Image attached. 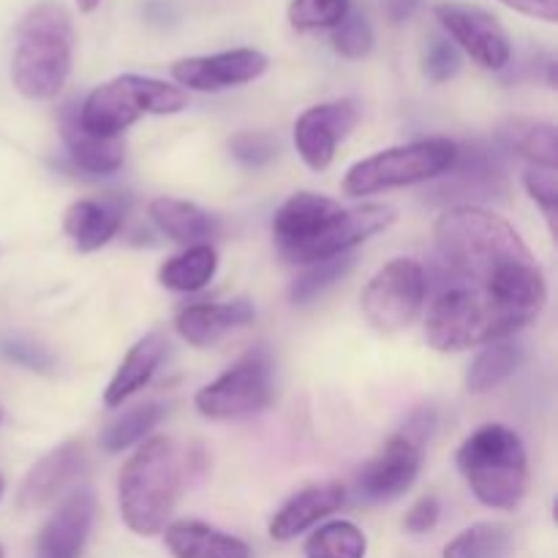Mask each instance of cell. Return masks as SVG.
<instances>
[{
	"instance_id": "obj_36",
	"label": "cell",
	"mask_w": 558,
	"mask_h": 558,
	"mask_svg": "<svg viewBox=\"0 0 558 558\" xmlns=\"http://www.w3.org/2000/svg\"><path fill=\"white\" fill-rule=\"evenodd\" d=\"M278 145L267 134H238L232 140V156L243 167L259 169L276 158Z\"/></svg>"
},
{
	"instance_id": "obj_33",
	"label": "cell",
	"mask_w": 558,
	"mask_h": 558,
	"mask_svg": "<svg viewBox=\"0 0 558 558\" xmlns=\"http://www.w3.org/2000/svg\"><path fill=\"white\" fill-rule=\"evenodd\" d=\"M330 44L341 58L363 60L374 52V27L363 11H349L341 22L330 31Z\"/></svg>"
},
{
	"instance_id": "obj_35",
	"label": "cell",
	"mask_w": 558,
	"mask_h": 558,
	"mask_svg": "<svg viewBox=\"0 0 558 558\" xmlns=\"http://www.w3.org/2000/svg\"><path fill=\"white\" fill-rule=\"evenodd\" d=\"M523 185H526L529 196L537 202L543 216L548 218L550 232L556 234V216H558V172L545 167H529L523 174Z\"/></svg>"
},
{
	"instance_id": "obj_44",
	"label": "cell",
	"mask_w": 558,
	"mask_h": 558,
	"mask_svg": "<svg viewBox=\"0 0 558 558\" xmlns=\"http://www.w3.org/2000/svg\"><path fill=\"white\" fill-rule=\"evenodd\" d=\"M0 420H3V412H0Z\"/></svg>"
},
{
	"instance_id": "obj_7",
	"label": "cell",
	"mask_w": 558,
	"mask_h": 558,
	"mask_svg": "<svg viewBox=\"0 0 558 558\" xmlns=\"http://www.w3.org/2000/svg\"><path fill=\"white\" fill-rule=\"evenodd\" d=\"M189 107V93L178 85L142 74H120L93 87L76 109L80 125L104 140H118L142 114H178Z\"/></svg>"
},
{
	"instance_id": "obj_34",
	"label": "cell",
	"mask_w": 558,
	"mask_h": 558,
	"mask_svg": "<svg viewBox=\"0 0 558 558\" xmlns=\"http://www.w3.org/2000/svg\"><path fill=\"white\" fill-rule=\"evenodd\" d=\"M463 54L456 44L447 36H434L428 44H425L423 52V71L430 82H447L461 71Z\"/></svg>"
},
{
	"instance_id": "obj_31",
	"label": "cell",
	"mask_w": 558,
	"mask_h": 558,
	"mask_svg": "<svg viewBox=\"0 0 558 558\" xmlns=\"http://www.w3.org/2000/svg\"><path fill=\"white\" fill-rule=\"evenodd\" d=\"M352 267H354L352 254L330 256V259L305 265V270L300 272V276L292 281V287H289V300H292L294 305L311 303V300H316L319 294H325L327 289L336 287L338 281H343Z\"/></svg>"
},
{
	"instance_id": "obj_20",
	"label": "cell",
	"mask_w": 558,
	"mask_h": 558,
	"mask_svg": "<svg viewBox=\"0 0 558 558\" xmlns=\"http://www.w3.org/2000/svg\"><path fill=\"white\" fill-rule=\"evenodd\" d=\"M167 336L161 330H153L147 336H142L134 347L129 349V354L123 357V363L114 371L112 381L104 390V403L109 409H118L129 401L131 396H136L140 390H145L150 385V379L156 376L158 365L167 357Z\"/></svg>"
},
{
	"instance_id": "obj_17",
	"label": "cell",
	"mask_w": 558,
	"mask_h": 558,
	"mask_svg": "<svg viewBox=\"0 0 558 558\" xmlns=\"http://www.w3.org/2000/svg\"><path fill=\"white\" fill-rule=\"evenodd\" d=\"M347 501V488L341 483H319L308 485V488L298 490L292 499H287V505L270 518V534L276 543H289V539L300 537L303 532H308L311 526H316L325 518L336 515L338 510Z\"/></svg>"
},
{
	"instance_id": "obj_4",
	"label": "cell",
	"mask_w": 558,
	"mask_h": 558,
	"mask_svg": "<svg viewBox=\"0 0 558 558\" xmlns=\"http://www.w3.org/2000/svg\"><path fill=\"white\" fill-rule=\"evenodd\" d=\"M185 469L189 461L169 436H150L136 447L118 477L120 518L131 532L156 537L167 529L185 485Z\"/></svg>"
},
{
	"instance_id": "obj_8",
	"label": "cell",
	"mask_w": 558,
	"mask_h": 558,
	"mask_svg": "<svg viewBox=\"0 0 558 558\" xmlns=\"http://www.w3.org/2000/svg\"><path fill=\"white\" fill-rule=\"evenodd\" d=\"M456 153L458 145L445 136L387 147V150L354 163L343 178L341 189L347 196L360 199V196L379 194V191L407 189V185L439 180L452 167Z\"/></svg>"
},
{
	"instance_id": "obj_14",
	"label": "cell",
	"mask_w": 558,
	"mask_h": 558,
	"mask_svg": "<svg viewBox=\"0 0 558 558\" xmlns=\"http://www.w3.org/2000/svg\"><path fill=\"white\" fill-rule=\"evenodd\" d=\"M267 65H270V60H267L265 52L251 47H238L227 49V52L174 60L172 76L183 90L218 93L259 80L267 71Z\"/></svg>"
},
{
	"instance_id": "obj_23",
	"label": "cell",
	"mask_w": 558,
	"mask_h": 558,
	"mask_svg": "<svg viewBox=\"0 0 558 558\" xmlns=\"http://www.w3.org/2000/svg\"><path fill=\"white\" fill-rule=\"evenodd\" d=\"M147 213H150V221L156 223L158 232L167 234L174 243L202 245L218 232L216 216H210L205 207L194 205V202L158 196L150 202Z\"/></svg>"
},
{
	"instance_id": "obj_3",
	"label": "cell",
	"mask_w": 558,
	"mask_h": 558,
	"mask_svg": "<svg viewBox=\"0 0 558 558\" xmlns=\"http://www.w3.org/2000/svg\"><path fill=\"white\" fill-rule=\"evenodd\" d=\"M74 63V22L60 0H41L25 11L14 33L11 85L27 101H52Z\"/></svg>"
},
{
	"instance_id": "obj_38",
	"label": "cell",
	"mask_w": 558,
	"mask_h": 558,
	"mask_svg": "<svg viewBox=\"0 0 558 558\" xmlns=\"http://www.w3.org/2000/svg\"><path fill=\"white\" fill-rule=\"evenodd\" d=\"M0 352L5 354L9 360H14L16 365H25L31 371H47L52 365L49 354L44 349L33 347V343H22V341H5L0 343Z\"/></svg>"
},
{
	"instance_id": "obj_41",
	"label": "cell",
	"mask_w": 558,
	"mask_h": 558,
	"mask_svg": "<svg viewBox=\"0 0 558 558\" xmlns=\"http://www.w3.org/2000/svg\"><path fill=\"white\" fill-rule=\"evenodd\" d=\"M76 5H80L82 14H93L101 5V0H76Z\"/></svg>"
},
{
	"instance_id": "obj_21",
	"label": "cell",
	"mask_w": 558,
	"mask_h": 558,
	"mask_svg": "<svg viewBox=\"0 0 558 558\" xmlns=\"http://www.w3.org/2000/svg\"><path fill=\"white\" fill-rule=\"evenodd\" d=\"M60 136L69 158L74 161L76 169L87 174H114L125 161V145L123 140H104V136L90 134L80 125L76 109L65 107L60 112Z\"/></svg>"
},
{
	"instance_id": "obj_43",
	"label": "cell",
	"mask_w": 558,
	"mask_h": 558,
	"mask_svg": "<svg viewBox=\"0 0 558 558\" xmlns=\"http://www.w3.org/2000/svg\"><path fill=\"white\" fill-rule=\"evenodd\" d=\"M0 558H3V548H0Z\"/></svg>"
},
{
	"instance_id": "obj_2",
	"label": "cell",
	"mask_w": 558,
	"mask_h": 558,
	"mask_svg": "<svg viewBox=\"0 0 558 558\" xmlns=\"http://www.w3.org/2000/svg\"><path fill=\"white\" fill-rule=\"evenodd\" d=\"M390 205H363L347 210L330 196L298 191L272 216L278 254L292 265H314L330 256L352 254L357 245L396 223Z\"/></svg>"
},
{
	"instance_id": "obj_9",
	"label": "cell",
	"mask_w": 558,
	"mask_h": 558,
	"mask_svg": "<svg viewBox=\"0 0 558 558\" xmlns=\"http://www.w3.org/2000/svg\"><path fill=\"white\" fill-rule=\"evenodd\" d=\"M428 298V272L420 262L392 259L374 272L360 294V308L379 332H401L417 322Z\"/></svg>"
},
{
	"instance_id": "obj_13",
	"label": "cell",
	"mask_w": 558,
	"mask_h": 558,
	"mask_svg": "<svg viewBox=\"0 0 558 558\" xmlns=\"http://www.w3.org/2000/svg\"><path fill=\"white\" fill-rule=\"evenodd\" d=\"M363 118V109L354 98H338L308 107L294 120V147L305 167L325 172L336 158L338 142L347 140Z\"/></svg>"
},
{
	"instance_id": "obj_42",
	"label": "cell",
	"mask_w": 558,
	"mask_h": 558,
	"mask_svg": "<svg viewBox=\"0 0 558 558\" xmlns=\"http://www.w3.org/2000/svg\"><path fill=\"white\" fill-rule=\"evenodd\" d=\"M3 488H5V485H3V477H0V496H3Z\"/></svg>"
},
{
	"instance_id": "obj_5",
	"label": "cell",
	"mask_w": 558,
	"mask_h": 558,
	"mask_svg": "<svg viewBox=\"0 0 558 558\" xmlns=\"http://www.w3.org/2000/svg\"><path fill=\"white\" fill-rule=\"evenodd\" d=\"M458 472L488 510L512 512L529 494L526 445L501 423L480 425L458 447Z\"/></svg>"
},
{
	"instance_id": "obj_37",
	"label": "cell",
	"mask_w": 558,
	"mask_h": 558,
	"mask_svg": "<svg viewBox=\"0 0 558 558\" xmlns=\"http://www.w3.org/2000/svg\"><path fill=\"white\" fill-rule=\"evenodd\" d=\"M441 515V501L436 496H423L412 510L407 512V521H403V529L409 534H428L430 529L439 523Z\"/></svg>"
},
{
	"instance_id": "obj_26",
	"label": "cell",
	"mask_w": 558,
	"mask_h": 558,
	"mask_svg": "<svg viewBox=\"0 0 558 558\" xmlns=\"http://www.w3.org/2000/svg\"><path fill=\"white\" fill-rule=\"evenodd\" d=\"M218 254L210 243L189 245L183 254L172 256L158 270V283L172 292H199L216 278Z\"/></svg>"
},
{
	"instance_id": "obj_28",
	"label": "cell",
	"mask_w": 558,
	"mask_h": 558,
	"mask_svg": "<svg viewBox=\"0 0 558 558\" xmlns=\"http://www.w3.org/2000/svg\"><path fill=\"white\" fill-rule=\"evenodd\" d=\"M303 554L305 558H365L368 539L354 523L330 521L311 534Z\"/></svg>"
},
{
	"instance_id": "obj_40",
	"label": "cell",
	"mask_w": 558,
	"mask_h": 558,
	"mask_svg": "<svg viewBox=\"0 0 558 558\" xmlns=\"http://www.w3.org/2000/svg\"><path fill=\"white\" fill-rule=\"evenodd\" d=\"M420 0H387V14H390L392 22H401L417 9Z\"/></svg>"
},
{
	"instance_id": "obj_18",
	"label": "cell",
	"mask_w": 558,
	"mask_h": 558,
	"mask_svg": "<svg viewBox=\"0 0 558 558\" xmlns=\"http://www.w3.org/2000/svg\"><path fill=\"white\" fill-rule=\"evenodd\" d=\"M82 469H85V450H82V441H63L60 447L49 450L41 461L33 463L27 477L22 480L20 505H47V501H52L54 496L63 494V490L80 477Z\"/></svg>"
},
{
	"instance_id": "obj_12",
	"label": "cell",
	"mask_w": 558,
	"mask_h": 558,
	"mask_svg": "<svg viewBox=\"0 0 558 558\" xmlns=\"http://www.w3.org/2000/svg\"><path fill=\"white\" fill-rule=\"evenodd\" d=\"M439 189H434L436 202H461L466 199H490L501 196L510 183H507V163L501 150L485 145V142H472V145H458L456 161L441 174Z\"/></svg>"
},
{
	"instance_id": "obj_24",
	"label": "cell",
	"mask_w": 558,
	"mask_h": 558,
	"mask_svg": "<svg viewBox=\"0 0 558 558\" xmlns=\"http://www.w3.org/2000/svg\"><path fill=\"white\" fill-rule=\"evenodd\" d=\"M120 223L123 216L118 207L98 199H76L63 216V232L80 254H93L120 232Z\"/></svg>"
},
{
	"instance_id": "obj_39",
	"label": "cell",
	"mask_w": 558,
	"mask_h": 558,
	"mask_svg": "<svg viewBox=\"0 0 558 558\" xmlns=\"http://www.w3.org/2000/svg\"><path fill=\"white\" fill-rule=\"evenodd\" d=\"M507 9L518 11L523 16H532L539 22H558V0H499Z\"/></svg>"
},
{
	"instance_id": "obj_1",
	"label": "cell",
	"mask_w": 558,
	"mask_h": 558,
	"mask_svg": "<svg viewBox=\"0 0 558 558\" xmlns=\"http://www.w3.org/2000/svg\"><path fill=\"white\" fill-rule=\"evenodd\" d=\"M434 238L452 283L485 289L507 308L537 319L548 303V283L507 218L477 205H456L441 213Z\"/></svg>"
},
{
	"instance_id": "obj_11",
	"label": "cell",
	"mask_w": 558,
	"mask_h": 558,
	"mask_svg": "<svg viewBox=\"0 0 558 558\" xmlns=\"http://www.w3.org/2000/svg\"><path fill=\"white\" fill-rule=\"evenodd\" d=\"M434 16L452 44L477 65L488 71H501L512 58L510 38L505 25L483 5L445 0L434 5Z\"/></svg>"
},
{
	"instance_id": "obj_10",
	"label": "cell",
	"mask_w": 558,
	"mask_h": 558,
	"mask_svg": "<svg viewBox=\"0 0 558 558\" xmlns=\"http://www.w3.org/2000/svg\"><path fill=\"white\" fill-rule=\"evenodd\" d=\"M272 403V363L265 349L248 352L218 379L202 387L194 407L207 420H243Z\"/></svg>"
},
{
	"instance_id": "obj_25",
	"label": "cell",
	"mask_w": 558,
	"mask_h": 558,
	"mask_svg": "<svg viewBox=\"0 0 558 558\" xmlns=\"http://www.w3.org/2000/svg\"><path fill=\"white\" fill-rule=\"evenodd\" d=\"M507 150H515L532 167L558 169V134L548 120L515 118L501 129Z\"/></svg>"
},
{
	"instance_id": "obj_29",
	"label": "cell",
	"mask_w": 558,
	"mask_h": 558,
	"mask_svg": "<svg viewBox=\"0 0 558 558\" xmlns=\"http://www.w3.org/2000/svg\"><path fill=\"white\" fill-rule=\"evenodd\" d=\"M161 420H163L161 403H142V407L129 409V412L114 417L112 423L104 428L101 447L107 452L129 450V447H134L136 441L147 439Z\"/></svg>"
},
{
	"instance_id": "obj_27",
	"label": "cell",
	"mask_w": 558,
	"mask_h": 558,
	"mask_svg": "<svg viewBox=\"0 0 558 558\" xmlns=\"http://www.w3.org/2000/svg\"><path fill=\"white\" fill-rule=\"evenodd\" d=\"M523 360V349L518 343H512L510 338L505 341H494L488 347L480 349L477 357L472 360L466 371V390L474 396H483V392L496 390L501 381L510 379L518 371Z\"/></svg>"
},
{
	"instance_id": "obj_16",
	"label": "cell",
	"mask_w": 558,
	"mask_h": 558,
	"mask_svg": "<svg viewBox=\"0 0 558 558\" xmlns=\"http://www.w3.org/2000/svg\"><path fill=\"white\" fill-rule=\"evenodd\" d=\"M96 518V494L82 485L52 512L36 539V558H82Z\"/></svg>"
},
{
	"instance_id": "obj_32",
	"label": "cell",
	"mask_w": 558,
	"mask_h": 558,
	"mask_svg": "<svg viewBox=\"0 0 558 558\" xmlns=\"http://www.w3.org/2000/svg\"><path fill=\"white\" fill-rule=\"evenodd\" d=\"M352 11V0H292L289 3V25L294 31H332Z\"/></svg>"
},
{
	"instance_id": "obj_22",
	"label": "cell",
	"mask_w": 558,
	"mask_h": 558,
	"mask_svg": "<svg viewBox=\"0 0 558 558\" xmlns=\"http://www.w3.org/2000/svg\"><path fill=\"white\" fill-rule=\"evenodd\" d=\"M163 543L174 558H251V548L243 539L202 521L169 523L163 529Z\"/></svg>"
},
{
	"instance_id": "obj_15",
	"label": "cell",
	"mask_w": 558,
	"mask_h": 558,
	"mask_svg": "<svg viewBox=\"0 0 558 558\" xmlns=\"http://www.w3.org/2000/svg\"><path fill=\"white\" fill-rule=\"evenodd\" d=\"M423 469V445L398 434L385 445V450L357 474L360 499L371 505L396 501L414 488Z\"/></svg>"
},
{
	"instance_id": "obj_30",
	"label": "cell",
	"mask_w": 558,
	"mask_h": 558,
	"mask_svg": "<svg viewBox=\"0 0 558 558\" xmlns=\"http://www.w3.org/2000/svg\"><path fill=\"white\" fill-rule=\"evenodd\" d=\"M512 534L501 523H477L447 543L441 558H505Z\"/></svg>"
},
{
	"instance_id": "obj_6",
	"label": "cell",
	"mask_w": 558,
	"mask_h": 558,
	"mask_svg": "<svg viewBox=\"0 0 558 558\" xmlns=\"http://www.w3.org/2000/svg\"><path fill=\"white\" fill-rule=\"evenodd\" d=\"M534 322L532 316L507 308L485 289L450 283L436 294L425 316V338L436 352H466L515 336Z\"/></svg>"
},
{
	"instance_id": "obj_19",
	"label": "cell",
	"mask_w": 558,
	"mask_h": 558,
	"mask_svg": "<svg viewBox=\"0 0 558 558\" xmlns=\"http://www.w3.org/2000/svg\"><path fill=\"white\" fill-rule=\"evenodd\" d=\"M256 316L254 303L248 300H229V303H196L178 314L174 327L185 343L205 349L238 327L251 325Z\"/></svg>"
}]
</instances>
